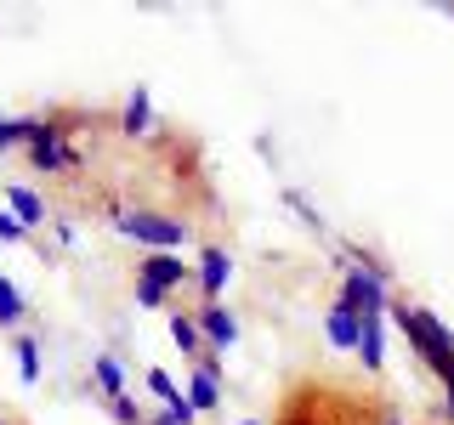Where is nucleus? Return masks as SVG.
<instances>
[{"label": "nucleus", "instance_id": "nucleus-22", "mask_svg": "<svg viewBox=\"0 0 454 425\" xmlns=\"http://www.w3.org/2000/svg\"><path fill=\"white\" fill-rule=\"evenodd\" d=\"M148 425H182V420L170 414V408H160V414H148Z\"/></svg>", "mask_w": 454, "mask_h": 425}, {"label": "nucleus", "instance_id": "nucleus-7", "mask_svg": "<svg viewBox=\"0 0 454 425\" xmlns=\"http://www.w3.org/2000/svg\"><path fill=\"white\" fill-rule=\"evenodd\" d=\"M188 403L199 408V414H216L222 408V358L210 352L205 363H193V375H188Z\"/></svg>", "mask_w": 454, "mask_h": 425}, {"label": "nucleus", "instance_id": "nucleus-13", "mask_svg": "<svg viewBox=\"0 0 454 425\" xmlns=\"http://www.w3.org/2000/svg\"><path fill=\"white\" fill-rule=\"evenodd\" d=\"M358 363L369 375L387 368V318H364V335H358Z\"/></svg>", "mask_w": 454, "mask_h": 425}, {"label": "nucleus", "instance_id": "nucleus-18", "mask_svg": "<svg viewBox=\"0 0 454 425\" xmlns=\"http://www.w3.org/2000/svg\"><path fill=\"white\" fill-rule=\"evenodd\" d=\"M108 420L114 425H148V414H142V403H137L131 391H125V397H108Z\"/></svg>", "mask_w": 454, "mask_h": 425}, {"label": "nucleus", "instance_id": "nucleus-5", "mask_svg": "<svg viewBox=\"0 0 454 425\" xmlns=\"http://www.w3.org/2000/svg\"><path fill=\"white\" fill-rule=\"evenodd\" d=\"M193 283H199V301L216 306L222 295H227V283H233V255H227L222 244L199 250V261H193Z\"/></svg>", "mask_w": 454, "mask_h": 425}, {"label": "nucleus", "instance_id": "nucleus-6", "mask_svg": "<svg viewBox=\"0 0 454 425\" xmlns=\"http://www.w3.org/2000/svg\"><path fill=\"white\" fill-rule=\"evenodd\" d=\"M193 323H199V335H205V352H216V358L239 346V318H233L222 301H216V306L199 301V306H193Z\"/></svg>", "mask_w": 454, "mask_h": 425}, {"label": "nucleus", "instance_id": "nucleus-24", "mask_svg": "<svg viewBox=\"0 0 454 425\" xmlns=\"http://www.w3.org/2000/svg\"><path fill=\"white\" fill-rule=\"evenodd\" d=\"M239 425H262V420H239Z\"/></svg>", "mask_w": 454, "mask_h": 425}, {"label": "nucleus", "instance_id": "nucleus-27", "mask_svg": "<svg viewBox=\"0 0 454 425\" xmlns=\"http://www.w3.org/2000/svg\"><path fill=\"white\" fill-rule=\"evenodd\" d=\"M0 120H6V113H0Z\"/></svg>", "mask_w": 454, "mask_h": 425}, {"label": "nucleus", "instance_id": "nucleus-17", "mask_svg": "<svg viewBox=\"0 0 454 425\" xmlns=\"http://www.w3.org/2000/svg\"><path fill=\"white\" fill-rule=\"evenodd\" d=\"M12 352H18V380H23V386H40V340L18 335V340H12Z\"/></svg>", "mask_w": 454, "mask_h": 425}, {"label": "nucleus", "instance_id": "nucleus-15", "mask_svg": "<svg viewBox=\"0 0 454 425\" xmlns=\"http://www.w3.org/2000/svg\"><path fill=\"white\" fill-rule=\"evenodd\" d=\"M91 386L103 391V403H108V397H125V391H131V386H125V363L114 358V352H97V358H91Z\"/></svg>", "mask_w": 454, "mask_h": 425}, {"label": "nucleus", "instance_id": "nucleus-4", "mask_svg": "<svg viewBox=\"0 0 454 425\" xmlns=\"http://www.w3.org/2000/svg\"><path fill=\"white\" fill-rule=\"evenodd\" d=\"M28 165L46 170V176H68V170H80V148L68 142V125L63 120H40L35 113V136H28Z\"/></svg>", "mask_w": 454, "mask_h": 425}, {"label": "nucleus", "instance_id": "nucleus-3", "mask_svg": "<svg viewBox=\"0 0 454 425\" xmlns=\"http://www.w3.org/2000/svg\"><path fill=\"white\" fill-rule=\"evenodd\" d=\"M335 301L352 306L358 318H387V306H392L387 267H380L375 255H352V261L340 267V295H335Z\"/></svg>", "mask_w": 454, "mask_h": 425}, {"label": "nucleus", "instance_id": "nucleus-19", "mask_svg": "<svg viewBox=\"0 0 454 425\" xmlns=\"http://www.w3.org/2000/svg\"><path fill=\"white\" fill-rule=\"evenodd\" d=\"M137 306H142V312H165V306H170V290H160V283H148V278H137Z\"/></svg>", "mask_w": 454, "mask_h": 425}, {"label": "nucleus", "instance_id": "nucleus-16", "mask_svg": "<svg viewBox=\"0 0 454 425\" xmlns=\"http://www.w3.org/2000/svg\"><path fill=\"white\" fill-rule=\"evenodd\" d=\"M28 318V301H23V290L12 278H0V329H18V323Z\"/></svg>", "mask_w": 454, "mask_h": 425}, {"label": "nucleus", "instance_id": "nucleus-12", "mask_svg": "<svg viewBox=\"0 0 454 425\" xmlns=\"http://www.w3.org/2000/svg\"><path fill=\"white\" fill-rule=\"evenodd\" d=\"M165 329H170V340H176L182 358H193V363H205V358H210V352H205V335H199V323H193V312H170Z\"/></svg>", "mask_w": 454, "mask_h": 425}, {"label": "nucleus", "instance_id": "nucleus-14", "mask_svg": "<svg viewBox=\"0 0 454 425\" xmlns=\"http://www.w3.org/2000/svg\"><path fill=\"white\" fill-rule=\"evenodd\" d=\"M6 210H18V221L28 227V233L51 221V216H46V198H40L35 188H23V182H12V188H6Z\"/></svg>", "mask_w": 454, "mask_h": 425}, {"label": "nucleus", "instance_id": "nucleus-20", "mask_svg": "<svg viewBox=\"0 0 454 425\" xmlns=\"http://www.w3.org/2000/svg\"><path fill=\"white\" fill-rule=\"evenodd\" d=\"M23 238H28V227L18 221V210L0 205V244H23Z\"/></svg>", "mask_w": 454, "mask_h": 425}, {"label": "nucleus", "instance_id": "nucleus-2", "mask_svg": "<svg viewBox=\"0 0 454 425\" xmlns=\"http://www.w3.org/2000/svg\"><path fill=\"white\" fill-rule=\"evenodd\" d=\"M108 221H114V233L131 238L142 255H182L193 244V227L165 216V210H114Z\"/></svg>", "mask_w": 454, "mask_h": 425}, {"label": "nucleus", "instance_id": "nucleus-9", "mask_svg": "<svg viewBox=\"0 0 454 425\" xmlns=\"http://www.w3.org/2000/svg\"><path fill=\"white\" fill-rule=\"evenodd\" d=\"M358 335H364V318L352 306L335 301L330 312H324V340H330L335 352H352V358H358Z\"/></svg>", "mask_w": 454, "mask_h": 425}, {"label": "nucleus", "instance_id": "nucleus-25", "mask_svg": "<svg viewBox=\"0 0 454 425\" xmlns=\"http://www.w3.org/2000/svg\"><path fill=\"white\" fill-rule=\"evenodd\" d=\"M443 18H454V6H443Z\"/></svg>", "mask_w": 454, "mask_h": 425}, {"label": "nucleus", "instance_id": "nucleus-26", "mask_svg": "<svg viewBox=\"0 0 454 425\" xmlns=\"http://www.w3.org/2000/svg\"><path fill=\"white\" fill-rule=\"evenodd\" d=\"M0 425H12V420H6V414H0Z\"/></svg>", "mask_w": 454, "mask_h": 425}, {"label": "nucleus", "instance_id": "nucleus-23", "mask_svg": "<svg viewBox=\"0 0 454 425\" xmlns=\"http://www.w3.org/2000/svg\"><path fill=\"white\" fill-rule=\"evenodd\" d=\"M375 425H409V420H403V414H392V408H387V414H380Z\"/></svg>", "mask_w": 454, "mask_h": 425}, {"label": "nucleus", "instance_id": "nucleus-1", "mask_svg": "<svg viewBox=\"0 0 454 425\" xmlns=\"http://www.w3.org/2000/svg\"><path fill=\"white\" fill-rule=\"evenodd\" d=\"M387 323H392V329L409 340V352L420 358V368H432L437 380H443L449 368H454V329H449L443 318H437L432 306L392 301V306H387Z\"/></svg>", "mask_w": 454, "mask_h": 425}, {"label": "nucleus", "instance_id": "nucleus-8", "mask_svg": "<svg viewBox=\"0 0 454 425\" xmlns=\"http://www.w3.org/2000/svg\"><path fill=\"white\" fill-rule=\"evenodd\" d=\"M137 278H148V283H160V290H188L193 283V261H182V255H142L137 261Z\"/></svg>", "mask_w": 454, "mask_h": 425}, {"label": "nucleus", "instance_id": "nucleus-11", "mask_svg": "<svg viewBox=\"0 0 454 425\" xmlns=\"http://www.w3.org/2000/svg\"><path fill=\"white\" fill-rule=\"evenodd\" d=\"M148 131H153V91L148 85H131V97L120 108V136H148Z\"/></svg>", "mask_w": 454, "mask_h": 425}, {"label": "nucleus", "instance_id": "nucleus-10", "mask_svg": "<svg viewBox=\"0 0 454 425\" xmlns=\"http://www.w3.org/2000/svg\"><path fill=\"white\" fill-rule=\"evenodd\" d=\"M148 391L160 397V408H170V414H176L182 425H193V420H199V408L188 403V386H176L165 368H148Z\"/></svg>", "mask_w": 454, "mask_h": 425}, {"label": "nucleus", "instance_id": "nucleus-21", "mask_svg": "<svg viewBox=\"0 0 454 425\" xmlns=\"http://www.w3.org/2000/svg\"><path fill=\"white\" fill-rule=\"evenodd\" d=\"M443 420L454 425V368H449V375H443Z\"/></svg>", "mask_w": 454, "mask_h": 425}]
</instances>
